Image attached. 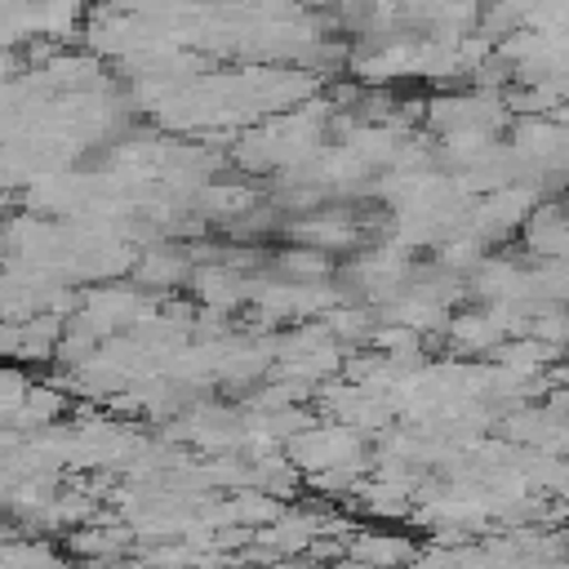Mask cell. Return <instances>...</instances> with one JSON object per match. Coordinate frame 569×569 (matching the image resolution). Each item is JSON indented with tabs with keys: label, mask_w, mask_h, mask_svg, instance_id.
Here are the masks:
<instances>
[{
	"label": "cell",
	"mask_w": 569,
	"mask_h": 569,
	"mask_svg": "<svg viewBox=\"0 0 569 569\" xmlns=\"http://www.w3.org/2000/svg\"><path fill=\"white\" fill-rule=\"evenodd\" d=\"M520 236H525V249L529 253L569 262V209L565 204H556V200L533 204L529 218L520 222Z\"/></svg>",
	"instance_id": "6da1fadb"
},
{
	"label": "cell",
	"mask_w": 569,
	"mask_h": 569,
	"mask_svg": "<svg viewBox=\"0 0 569 569\" xmlns=\"http://www.w3.org/2000/svg\"><path fill=\"white\" fill-rule=\"evenodd\" d=\"M347 556L365 569H409L418 560V542L405 533H378V529H360L356 538H347Z\"/></svg>",
	"instance_id": "7a4b0ae2"
}]
</instances>
